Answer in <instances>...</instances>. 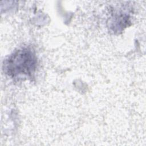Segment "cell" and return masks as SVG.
<instances>
[{
    "instance_id": "1",
    "label": "cell",
    "mask_w": 146,
    "mask_h": 146,
    "mask_svg": "<svg viewBox=\"0 0 146 146\" xmlns=\"http://www.w3.org/2000/svg\"><path fill=\"white\" fill-rule=\"evenodd\" d=\"M4 65L6 73L13 78L22 75L30 76L36 68V58L31 50L22 48L12 54Z\"/></svg>"
}]
</instances>
